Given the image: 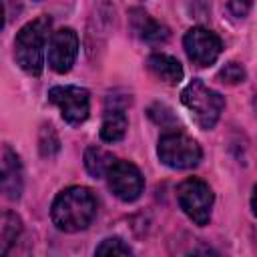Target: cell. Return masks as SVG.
Here are the masks:
<instances>
[{"instance_id":"cell-13","label":"cell","mask_w":257,"mask_h":257,"mask_svg":"<svg viewBox=\"0 0 257 257\" xmlns=\"http://www.w3.org/2000/svg\"><path fill=\"white\" fill-rule=\"evenodd\" d=\"M147 68L151 70V74L163 82L169 84H177L183 78V66L177 58L169 56V54H151L147 58Z\"/></svg>"},{"instance_id":"cell-21","label":"cell","mask_w":257,"mask_h":257,"mask_svg":"<svg viewBox=\"0 0 257 257\" xmlns=\"http://www.w3.org/2000/svg\"><path fill=\"white\" fill-rule=\"evenodd\" d=\"M227 8L231 10V12H235V16H245L247 12H249V8H251V4L249 2H229L227 4Z\"/></svg>"},{"instance_id":"cell-9","label":"cell","mask_w":257,"mask_h":257,"mask_svg":"<svg viewBox=\"0 0 257 257\" xmlns=\"http://www.w3.org/2000/svg\"><path fill=\"white\" fill-rule=\"evenodd\" d=\"M76 54H78V36L72 28H60L50 34L46 60L54 72L58 74L68 72L76 60Z\"/></svg>"},{"instance_id":"cell-15","label":"cell","mask_w":257,"mask_h":257,"mask_svg":"<svg viewBox=\"0 0 257 257\" xmlns=\"http://www.w3.org/2000/svg\"><path fill=\"white\" fill-rule=\"evenodd\" d=\"M0 255L6 257L10 247L16 243V239L22 233V221L16 213L12 211H4L2 213V221H0Z\"/></svg>"},{"instance_id":"cell-16","label":"cell","mask_w":257,"mask_h":257,"mask_svg":"<svg viewBox=\"0 0 257 257\" xmlns=\"http://www.w3.org/2000/svg\"><path fill=\"white\" fill-rule=\"evenodd\" d=\"M94 257H133V251L118 237H108V239L100 241Z\"/></svg>"},{"instance_id":"cell-20","label":"cell","mask_w":257,"mask_h":257,"mask_svg":"<svg viewBox=\"0 0 257 257\" xmlns=\"http://www.w3.org/2000/svg\"><path fill=\"white\" fill-rule=\"evenodd\" d=\"M185 257H219V253L209 245H195Z\"/></svg>"},{"instance_id":"cell-2","label":"cell","mask_w":257,"mask_h":257,"mask_svg":"<svg viewBox=\"0 0 257 257\" xmlns=\"http://www.w3.org/2000/svg\"><path fill=\"white\" fill-rule=\"evenodd\" d=\"M52 20L48 16H40L28 24H24L20 28V32L14 38V56L18 66L32 74L38 76L42 72L44 66V48L48 38V30H50Z\"/></svg>"},{"instance_id":"cell-22","label":"cell","mask_w":257,"mask_h":257,"mask_svg":"<svg viewBox=\"0 0 257 257\" xmlns=\"http://www.w3.org/2000/svg\"><path fill=\"white\" fill-rule=\"evenodd\" d=\"M251 209H253V213H255V217H257V185L253 187V195H251Z\"/></svg>"},{"instance_id":"cell-3","label":"cell","mask_w":257,"mask_h":257,"mask_svg":"<svg viewBox=\"0 0 257 257\" xmlns=\"http://www.w3.org/2000/svg\"><path fill=\"white\" fill-rule=\"evenodd\" d=\"M181 102L201 128H213L225 108V100L219 92L209 88L203 80L193 78L181 92Z\"/></svg>"},{"instance_id":"cell-1","label":"cell","mask_w":257,"mask_h":257,"mask_svg":"<svg viewBox=\"0 0 257 257\" xmlns=\"http://www.w3.org/2000/svg\"><path fill=\"white\" fill-rule=\"evenodd\" d=\"M96 215V197L86 187H68L52 203V223L64 233L86 229Z\"/></svg>"},{"instance_id":"cell-17","label":"cell","mask_w":257,"mask_h":257,"mask_svg":"<svg viewBox=\"0 0 257 257\" xmlns=\"http://www.w3.org/2000/svg\"><path fill=\"white\" fill-rule=\"evenodd\" d=\"M38 145H40V155L42 157H54L58 153L60 141L56 137V131L50 124H42L40 137H38Z\"/></svg>"},{"instance_id":"cell-8","label":"cell","mask_w":257,"mask_h":257,"mask_svg":"<svg viewBox=\"0 0 257 257\" xmlns=\"http://www.w3.org/2000/svg\"><path fill=\"white\" fill-rule=\"evenodd\" d=\"M183 46L187 50V56L197 66H209V64H213L219 58L221 50H223L221 38L215 32H211V30H207L203 26L191 28L185 34V38H183Z\"/></svg>"},{"instance_id":"cell-12","label":"cell","mask_w":257,"mask_h":257,"mask_svg":"<svg viewBox=\"0 0 257 257\" xmlns=\"http://www.w3.org/2000/svg\"><path fill=\"white\" fill-rule=\"evenodd\" d=\"M128 14H131L133 30L137 32V36L141 40L159 44L169 38V28L165 24H161L159 20H155L151 14H147L143 8H133Z\"/></svg>"},{"instance_id":"cell-5","label":"cell","mask_w":257,"mask_h":257,"mask_svg":"<svg viewBox=\"0 0 257 257\" xmlns=\"http://www.w3.org/2000/svg\"><path fill=\"white\" fill-rule=\"evenodd\" d=\"M177 201L183 213L197 225H207L211 219V209H213V191L211 187L197 179L189 177L185 179L179 189H177Z\"/></svg>"},{"instance_id":"cell-19","label":"cell","mask_w":257,"mask_h":257,"mask_svg":"<svg viewBox=\"0 0 257 257\" xmlns=\"http://www.w3.org/2000/svg\"><path fill=\"white\" fill-rule=\"evenodd\" d=\"M149 116H151L157 124H163V126L175 122V114H173V110H171L169 106L161 104V102H157V104H153V106L149 108Z\"/></svg>"},{"instance_id":"cell-6","label":"cell","mask_w":257,"mask_h":257,"mask_svg":"<svg viewBox=\"0 0 257 257\" xmlns=\"http://www.w3.org/2000/svg\"><path fill=\"white\" fill-rule=\"evenodd\" d=\"M48 98L52 104H56L60 108L62 118L68 124H80L88 118L90 112V98H88V90L80 88V86H54L48 92Z\"/></svg>"},{"instance_id":"cell-18","label":"cell","mask_w":257,"mask_h":257,"mask_svg":"<svg viewBox=\"0 0 257 257\" xmlns=\"http://www.w3.org/2000/svg\"><path fill=\"white\" fill-rule=\"evenodd\" d=\"M217 76H219L221 82L237 84V82H243V80H245V68H243L239 62H227V64L219 70Z\"/></svg>"},{"instance_id":"cell-14","label":"cell","mask_w":257,"mask_h":257,"mask_svg":"<svg viewBox=\"0 0 257 257\" xmlns=\"http://www.w3.org/2000/svg\"><path fill=\"white\" fill-rule=\"evenodd\" d=\"M114 163H116V159L112 157V153L104 151L102 147H88L84 151V167H86L88 175L94 179L106 177V173L110 171V167Z\"/></svg>"},{"instance_id":"cell-4","label":"cell","mask_w":257,"mask_h":257,"mask_svg":"<svg viewBox=\"0 0 257 257\" xmlns=\"http://www.w3.org/2000/svg\"><path fill=\"white\" fill-rule=\"evenodd\" d=\"M157 153H159V159L163 165H167L171 169H179V171L197 167L201 157H203L197 141L191 139L189 135L181 133V131L165 133L159 139Z\"/></svg>"},{"instance_id":"cell-10","label":"cell","mask_w":257,"mask_h":257,"mask_svg":"<svg viewBox=\"0 0 257 257\" xmlns=\"http://www.w3.org/2000/svg\"><path fill=\"white\" fill-rule=\"evenodd\" d=\"M131 102V100H126ZM126 102H118V96H108L106 98V108H104V118L100 124V139L104 143H118L128 126L124 108Z\"/></svg>"},{"instance_id":"cell-7","label":"cell","mask_w":257,"mask_h":257,"mask_svg":"<svg viewBox=\"0 0 257 257\" xmlns=\"http://www.w3.org/2000/svg\"><path fill=\"white\" fill-rule=\"evenodd\" d=\"M106 181H108V189L114 193V197H118L124 203L137 201L145 189L141 171L128 161H116L110 167V171L106 173Z\"/></svg>"},{"instance_id":"cell-11","label":"cell","mask_w":257,"mask_h":257,"mask_svg":"<svg viewBox=\"0 0 257 257\" xmlns=\"http://www.w3.org/2000/svg\"><path fill=\"white\" fill-rule=\"evenodd\" d=\"M0 183H2V193L6 199L16 201L22 195V163L20 157L10 149V145H4L2 149V173H0Z\"/></svg>"}]
</instances>
